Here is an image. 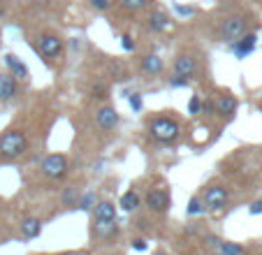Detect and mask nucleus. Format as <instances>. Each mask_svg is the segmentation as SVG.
<instances>
[{"label": "nucleus", "mask_w": 262, "mask_h": 255, "mask_svg": "<svg viewBox=\"0 0 262 255\" xmlns=\"http://www.w3.org/2000/svg\"><path fill=\"white\" fill-rule=\"evenodd\" d=\"M28 148V137L21 130H7L0 135V158L3 160H16Z\"/></svg>", "instance_id": "1"}, {"label": "nucleus", "mask_w": 262, "mask_h": 255, "mask_svg": "<svg viewBox=\"0 0 262 255\" xmlns=\"http://www.w3.org/2000/svg\"><path fill=\"white\" fill-rule=\"evenodd\" d=\"M148 135L160 144H174L179 137H181V128L174 118L167 116H158L148 123Z\"/></svg>", "instance_id": "2"}, {"label": "nucleus", "mask_w": 262, "mask_h": 255, "mask_svg": "<svg viewBox=\"0 0 262 255\" xmlns=\"http://www.w3.org/2000/svg\"><path fill=\"white\" fill-rule=\"evenodd\" d=\"M37 51L45 56L47 60H58L63 56V49H65V42L54 33H42L37 35V42H35Z\"/></svg>", "instance_id": "3"}, {"label": "nucleus", "mask_w": 262, "mask_h": 255, "mask_svg": "<svg viewBox=\"0 0 262 255\" xmlns=\"http://www.w3.org/2000/svg\"><path fill=\"white\" fill-rule=\"evenodd\" d=\"M218 35H221L223 42H230V45L237 42L242 35H246V19H244L242 14H232V16H228V19H223Z\"/></svg>", "instance_id": "4"}, {"label": "nucleus", "mask_w": 262, "mask_h": 255, "mask_svg": "<svg viewBox=\"0 0 262 255\" xmlns=\"http://www.w3.org/2000/svg\"><path fill=\"white\" fill-rule=\"evenodd\" d=\"M68 169H70V165L63 153H51V156H47L42 160V174L47 179H56L58 181V179H63L68 174Z\"/></svg>", "instance_id": "5"}, {"label": "nucleus", "mask_w": 262, "mask_h": 255, "mask_svg": "<svg viewBox=\"0 0 262 255\" xmlns=\"http://www.w3.org/2000/svg\"><path fill=\"white\" fill-rule=\"evenodd\" d=\"M228 202H230L228 188H223V186H209V188H204V195H202L204 209H209V211H223L225 206H228Z\"/></svg>", "instance_id": "6"}, {"label": "nucleus", "mask_w": 262, "mask_h": 255, "mask_svg": "<svg viewBox=\"0 0 262 255\" xmlns=\"http://www.w3.org/2000/svg\"><path fill=\"white\" fill-rule=\"evenodd\" d=\"M144 202H146V206L154 211V214H165V211L172 206V197H169V193H165L163 188L148 190L146 197H144Z\"/></svg>", "instance_id": "7"}, {"label": "nucleus", "mask_w": 262, "mask_h": 255, "mask_svg": "<svg viewBox=\"0 0 262 255\" xmlns=\"http://www.w3.org/2000/svg\"><path fill=\"white\" fill-rule=\"evenodd\" d=\"M95 123H98L100 130H114L119 125V112L109 104H102V107L95 112Z\"/></svg>", "instance_id": "8"}, {"label": "nucleus", "mask_w": 262, "mask_h": 255, "mask_svg": "<svg viewBox=\"0 0 262 255\" xmlns=\"http://www.w3.org/2000/svg\"><path fill=\"white\" fill-rule=\"evenodd\" d=\"M195 72H198V60H195L193 56H188V54L177 56V60H174V74H181V77H186V79H193Z\"/></svg>", "instance_id": "9"}, {"label": "nucleus", "mask_w": 262, "mask_h": 255, "mask_svg": "<svg viewBox=\"0 0 262 255\" xmlns=\"http://www.w3.org/2000/svg\"><path fill=\"white\" fill-rule=\"evenodd\" d=\"M16 95H19V81L10 72H0V100L7 102V100L16 98Z\"/></svg>", "instance_id": "10"}, {"label": "nucleus", "mask_w": 262, "mask_h": 255, "mask_svg": "<svg viewBox=\"0 0 262 255\" xmlns=\"http://www.w3.org/2000/svg\"><path fill=\"white\" fill-rule=\"evenodd\" d=\"M255 42H257L255 33L242 35L237 42H232V54L237 56V58H246L248 54H253V49H255Z\"/></svg>", "instance_id": "11"}, {"label": "nucleus", "mask_w": 262, "mask_h": 255, "mask_svg": "<svg viewBox=\"0 0 262 255\" xmlns=\"http://www.w3.org/2000/svg\"><path fill=\"white\" fill-rule=\"evenodd\" d=\"M93 218L95 221H116V206L114 202L100 200L93 204Z\"/></svg>", "instance_id": "12"}, {"label": "nucleus", "mask_w": 262, "mask_h": 255, "mask_svg": "<svg viewBox=\"0 0 262 255\" xmlns=\"http://www.w3.org/2000/svg\"><path fill=\"white\" fill-rule=\"evenodd\" d=\"M163 68H165V63L158 54H148V56L142 58V72L146 74V77H156V74H160Z\"/></svg>", "instance_id": "13"}, {"label": "nucleus", "mask_w": 262, "mask_h": 255, "mask_svg": "<svg viewBox=\"0 0 262 255\" xmlns=\"http://www.w3.org/2000/svg\"><path fill=\"white\" fill-rule=\"evenodd\" d=\"M3 60H5V65L10 68V74L16 79V81H19V79H28V68H26L14 54H5Z\"/></svg>", "instance_id": "14"}, {"label": "nucleus", "mask_w": 262, "mask_h": 255, "mask_svg": "<svg viewBox=\"0 0 262 255\" xmlns=\"http://www.w3.org/2000/svg\"><path fill=\"white\" fill-rule=\"evenodd\" d=\"M21 230V237H26V239H35V237H40L42 232V221L40 218H24L19 225Z\"/></svg>", "instance_id": "15"}, {"label": "nucleus", "mask_w": 262, "mask_h": 255, "mask_svg": "<svg viewBox=\"0 0 262 255\" xmlns=\"http://www.w3.org/2000/svg\"><path fill=\"white\" fill-rule=\"evenodd\" d=\"M146 24H148V28L154 30V33H163V30L169 28V16L165 14V12L156 10V12H151V14H148Z\"/></svg>", "instance_id": "16"}, {"label": "nucleus", "mask_w": 262, "mask_h": 255, "mask_svg": "<svg viewBox=\"0 0 262 255\" xmlns=\"http://www.w3.org/2000/svg\"><path fill=\"white\" fill-rule=\"evenodd\" d=\"M213 107H216L218 116H232V114L237 112V100H234L232 95H221V98L213 102Z\"/></svg>", "instance_id": "17"}, {"label": "nucleus", "mask_w": 262, "mask_h": 255, "mask_svg": "<svg viewBox=\"0 0 262 255\" xmlns=\"http://www.w3.org/2000/svg\"><path fill=\"white\" fill-rule=\"evenodd\" d=\"M139 204H142V197H139L137 190L123 193V195H121V202H119V206L123 211H135V209H139Z\"/></svg>", "instance_id": "18"}, {"label": "nucleus", "mask_w": 262, "mask_h": 255, "mask_svg": "<svg viewBox=\"0 0 262 255\" xmlns=\"http://www.w3.org/2000/svg\"><path fill=\"white\" fill-rule=\"evenodd\" d=\"M114 223L116 221H95V232H98V237H102V239H112V237H116L119 227H116Z\"/></svg>", "instance_id": "19"}, {"label": "nucleus", "mask_w": 262, "mask_h": 255, "mask_svg": "<svg viewBox=\"0 0 262 255\" xmlns=\"http://www.w3.org/2000/svg\"><path fill=\"white\" fill-rule=\"evenodd\" d=\"M218 250H221L223 255H244V246L234 244V241H221Z\"/></svg>", "instance_id": "20"}, {"label": "nucleus", "mask_w": 262, "mask_h": 255, "mask_svg": "<svg viewBox=\"0 0 262 255\" xmlns=\"http://www.w3.org/2000/svg\"><path fill=\"white\" fill-rule=\"evenodd\" d=\"M121 5H123L128 12H139L148 5V0H121Z\"/></svg>", "instance_id": "21"}, {"label": "nucleus", "mask_w": 262, "mask_h": 255, "mask_svg": "<svg viewBox=\"0 0 262 255\" xmlns=\"http://www.w3.org/2000/svg\"><path fill=\"white\" fill-rule=\"evenodd\" d=\"M186 211H188V216H200V214H204V211H207V209H204L202 200H198V197H193V200L188 202V209H186Z\"/></svg>", "instance_id": "22"}, {"label": "nucleus", "mask_w": 262, "mask_h": 255, "mask_svg": "<svg viewBox=\"0 0 262 255\" xmlns=\"http://www.w3.org/2000/svg\"><path fill=\"white\" fill-rule=\"evenodd\" d=\"M200 109H202V98L193 95V98L188 100V114L190 116H200Z\"/></svg>", "instance_id": "23"}, {"label": "nucleus", "mask_w": 262, "mask_h": 255, "mask_svg": "<svg viewBox=\"0 0 262 255\" xmlns=\"http://www.w3.org/2000/svg\"><path fill=\"white\" fill-rule=\"evenodd\" d=\"M89 3H91V7L98 12H107L109 7H112V0H89Z\"/></svg>", "instance_id": "24"}, {"label": "nucleus", "mask_w": 262, "mask_h": 255, "mask_svg": "<svg viewBox=\"0 0 262 255\" xmlns=\"http://www.w3.org/2000/svg\"><path fill=\"white\" fill-rule=\"evenodd\" d=\"M200 114H204V116H213V114H216L213 100H202V109H200Z\"/></svg>", "instance_id": "25"}, {"label": "nucleus", "mask_w": 262, "mask_h": 255, "mask_svg": "<svg viewBox=\"0 0 262 255\" xmlns=\"http://www.w3.org/2000/svg\"><path fill=\"white\" fill-rule=\"evenodd\" d=\"M135 47H137V45L133 42V37H130V35H123V37H121V49H123V51H128V54H130V51H135Z\"/></svg>", "instance_id": "26"}, {"label": "nucleus", "mask_w": 262, "mask_h": 255, "mask_svg": "<svg viewBox=\"0 0 262 255\" xmlns=\"http://www.w3.org/2000/svg\"><path fill=\"white\" fill-rule=\"evenodd\" d=\"M128 102H130V107H133V112H142V95H139V93L130 95Z\"/></svg>", "instance_id": "27"}, {"label": "nucleus", "mask_w": 262, "mask_h": 255, "mask_svg": "<svg viewBox=\"0 0 262 255\" xmlns=\"http://www.w3.org/2000/svg\"><path fill=\"white\" fill-rule=\"evenodd\" d=\"M188 81H190V79L181 77V74H174V77L169 79V86H172V89H179V86H186Z\"/></svg>", "instance_id": "28"}, {"label": "nucleus", "mask_w": 262, "mask_h": 255, "mask_svg": "<svg viewBox=\"0 0 262 255\" xmlns=\"http://www.w3.org/2000/svg\"><path fill=\"white\" fill-rule=\"evenodd\" d=\"M93 204H95V197L93 195H84L81 197V202H79V209H91Z\"/></svg>", "instance_id": "29"}, {"label": "nucleus", "mask_w": 262, "mask_h": 255, "mask_svg": "<svg viewBox=\"0 0 262 255\" xmlns=\"http://www.w3.org/2000/svg\"><path fill=\"white\" fill-rule=\"evenodd\" d=\"M204 241H207V244L211 246V248H218V246H221V241H223V239H218L216 235H207V237H204Z\"/></svg>", "instance_id": "30"}, {"label": "nucleus", "mask_w": 262, "mask_h": 255, "mask_svg": "<svg viewBox=\"0 0 262 255\" xmlns=\"http://www.w3.org/2000/svg\"><path fill=\"white\" fill-rule=\"evenodd\" d=\"M251 214H253V216H257V214H262V200L253 202V204H251Z\"/></svg>", "instance_id": "31"}, {"label": "nucleus", "mask_w": 262, "mask_h": 255, "mask_svg": "<svg viewBox=\"0 0 262 255\" xmlns=\"http://www.w3.org/2000/svg\"><path fill=\"white\" fill-rule=\"evenodd\" d=\"M133 248L135 250H146V241H144V239H135L133 241Z\"/></svg>", "instance_id": "32"}, {"label": "nucleus", "mask_w": 262, "mask_h": 255, "mask_svg": "<svg viewBox=\"0 0 262 255\" xmlns=\"http://www.w3.org/2000/svg\"><path fill=\"white\" fill-rule=\"evenodd\" d=\"M93 95H95V98H104V86H102V83L93 86Z\"/></svg>", "instance_id": "33"}, {"label": "nucleus", "mask_w": 262, "mask_h": 255, "mask_svg": "<svg viewBox=\"0 0 262 255\" xmlns=\"http://www.w3.org/2000/svg\"><path fill=\"white\" fill-rule=\"evenodd\" d=\"M177 12H179V14H183V16H190V14H193V7H181V5H177Z\"/></svg>", "instance_id": "34"}, {"label": "nucleus", "mask_w": 262, "mask_h": 255, "mask_svg": "<svg viewBox=\"0 0 262 255\" xmlns=\"http://www.w3.org/2000/svg\"><path fill=\"white\" fill-rule=\"evenodd\" d=\"M207 255H223V253H221V250H218V248H213L211 253H207Z\"/></svg>", "instance_id": "35"}, {"label": "nucleus", "mask_w": 262, "mask_h": 255, "mask_svg": "<svg viewBox=\"0 0 262 255\" xmlns=\"http://www.w3.org/2000/svg\"><path fill=\"white\" fill-rule=\"evenodd\" d=\"M156 255H169V253H165V250H158V253H156Z\"/></svg>", "instance_id": "36"}]
</instances>
